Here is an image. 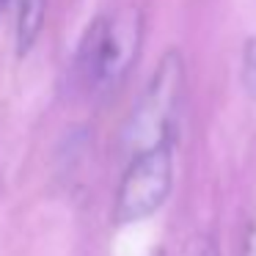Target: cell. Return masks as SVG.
Segmentation results:
<instances>
[{
	"instance_id": "cell-1",
	"label": "cell",
	"mask_w": 256,
	"mask_h": 256,
	"mask_svg": "<svg viewBox=\"0 0 256 256\" xmlns=\"http://www.w3.org/2000/svg\"><path fill=\"white\" fill-rule=\"evenodd\" d=\"M140 36H144V20L138 8L96 17L78 47L74 69L80 83L88 91L113 88L138 58Z\"/></svg>"
},
{
	"instance_id": "cell-2",
	"label": "cell",
	"mask_w": 256,
	"mask_h": 256,
	"mask_svg": "<svg viewBox=\"0 0 256 256\" xmlns=\"http://www.w3.org/2000/svg\"><path fill=\"white\" fill-rule=\"evenodd\" d=\"M184 91V61L179 50H168L154 66L138 105L127 124V149L130 157L140 152L157 149L162 144H174V127Z\"/></svg>"
},
{
	"instance_id": "cell-3",
	"label": "cell",
	"mask_w": 256,
	"mask_h": 256,
	"mask_svg": "<svg viewBox=\"0 0 256 256\" xmlns=\"http://www.w3.org/2000/svg\"><path fill=\"white\" fill-rule=\"evenodd\" d=\"M174 144L132 154L116 193V223H135L154 215L171 193Z\"/></svg>"
},
{
	"instance_id": "cell-4",
	"label": "cell",
	"mask_w": 256,
	"mask_h": 256,
	"mask_svg": "<svg viewBox=\"0 0 256 256\" xmlns=\"http://www.w3.org/2000/svg\"><path fill=\"white\" fill-rule=\"evenodd\" d=\"M14 17H17V47L28 52L44 20V0H14Z\"/></svg>"
},
{
	"instance_id": "cell-5",
	"label": "cell",
	"mask_w": 256,
	"mask_h": 256,
	"mask_svg": "<svg viewBox=\"0 0 256 256\" xmlns=\"http://www.w3.org/2000/svg\"><path fill=\"white\" fill-rule=\"evenodd\" d=\"M157 256H220V250H218L215 237L204 232H193L168 242L166 248H160Z\"/></svg>"
},
{
	"instance_id": "cell-6",
	"label": "cell",
	"mask_w": 256,
	"mask_h": 256,
	"mask_svg": "<svg viewBox=\"0 0 256 256\" xmlns=\"http://www.w3.org/2000/svg\"><path fill=\"white\" fill-rule=\"evenodd\" d=\"M242 80L248 86L250 94H256V36L248 42L245 47V56H242Z\"/></svg>"
},
{
	"instance_id": "cell-7",
	"label": "cell",
	"mask_w": 256,
	"mask_h": 256,
	"mask_svg": "<svg viewBox=\"0 0 256 256\" xmlns=\"http://www.w3.org/2000/svg\"><path fill=\"white\" fill-rule=\"evenodd\" d=\"M3 6H6V0H0V8H3Z\"/></svg>"
}]
</instances>
